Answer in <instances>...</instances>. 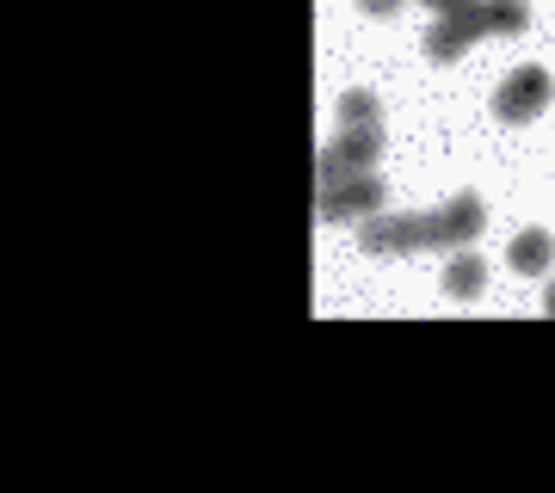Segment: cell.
Masks as SVG:
<instances>
[{"mask_svg": "<svg viewBox=\"0 0 555 493\" xmlns=\"http://www.w3.org/2000/svg\"><path fill=\"white\" fill-rule=\"evenodd\" d=\"M377 155H383V124H339V137L315 160V192L321 185H339V179H352V173H371Z\"/></svg>", "mask_w": 555, "mask_h": 493, "instance_id": "cell-1", "label": "cell"}, {"mask_svg": "<svg viewBox=\"0 0 555 493\" xmlns=\"http://www.w3.org/2000/svg\"><path fill=\"white\" fill-rule=\"evenodd\" d=\"M550 93H555L550 68H537V62H525L518 75H506V80L494 87V118H500V124H531V118H543V105H550Z\"/></svg>", "mask_w": 555, "mask_h": 493, "instance_id": "cell-2", "label": "cell"}, {"mask_svg": "<svg viewBox=\"0 0 555 493\" xmlns=\"http://www.w3.org/2000/svg\"><path fill=\"white\" fill-rule=\"evenodd\" d=\"M383 179L377 173H352V179H339V185H321L315 192V217L321 222H364V217H377L383 210Z\"/></svg>", "mask_w": 555, "mask_h": 493, "instance_id": "cell-3", "label": "cell"}, {"mask_svg": "<svg viewBox=\"0 0 555 493\" xmlns=\"http://www.w3.org/2000/svg\"><path fill=\"white\" fill-rule=\"evenodd\" d=\"M481 38H494V31H488V7L469 0V7H456V13H438V25L426 31V56H433V62H456L469 43H481Z\"/></svg>", "mask_w": 555, "mask_h": 493, "instance_id": "cell-4", "label": "cell"}, {"mask_svg": "<svg viewBox=\"0 0 555 493\" xmlns=\"http://www.w3.org/2000/svg\"><path fill=\"white\" fill-rule=\"evenodd\" d=\"M481 229H488V210L476 192L451 197L444 210H426V247H469Z\"/></svg>", "mask_w": 555, "mask_h": 493, "instance_id": "cell-5", "label": "cell"}, {"mask_svg": "<svg viewBox=\"0 0 555 493\" xmlns=\"http://www.w3.org/2000/svg\"><path fill=\"white\" fill-rule=\"evenodd\" d=\"M426 247V217H364V254L377 259H396V254H414Z\"/></svg>", "mask_w": 555, "mask_h": 493, "instance_id": "cell-6", "label": "cell"}, {"mask_svg": "<svg viewBox=\"0 0 555 493\" xmlns=\"http://www.w3.org/2000/svg\"><path fill=\"white\" fill-rule=\"evenodd\" d=\"M506 259H513L518 277H543L555 265V241L543 235V229H525V235H513V254Z\"/></svg>", "mask_w": 555, "mask_h": 493, "instance_id": "cell-7", "label": "cell"}, {"mask_svg": "<svg viewBox=\"0 0 555 493\" xmlns=\"http://www.w3.org/2000/svg\"><path fill=\"white\" fill-rule=\"evenodd\" d=\"M481 290H488V265H481V259L469 254V247H463V254H456L451 265H444V296L469 302V296H481Z\"/></svg>", "mask_w": 555, "mask_h": 493, "instance_id": "cell-8", "label": "cell"}, {"mask_svg": "<svg viewBox=\"0 0 555 493\" xmlns=\"http://www.w3.org/2000/svg\"><path fill=\"white\" fill-rule=\"evenodd\" d=\"M481 7H488V31L494 38H518L531 25V7L525 0H481Z\"/></svg>", "mask_w": 555, "mask_h": 493, "instance_id": "cell-9", "label": "cell"}, {"mask_svg": "<svg viewBox=\"0 0 555 493\" xmlns=\"http://www.w3.org/2000/svg\"><path fill=\"white\" fill-rule=\"evenodd\" d=\"M339 124H377V99L371 93H339Z\"/></svg>", "mask_w": 555, "mask_h": 493, "instance_id": "cell-10", "label": "cell"}, {"mask_svg": "<svg viewBox=\"0 0 555 493\" xmlns=\"http://www.w3.org/2000/svg\"><path fill=\"white\" fill-rule=\"evenodd\" d=\"M358 7H364L371 20H389V13H401V0H358Z\"/></svg>", "mask_w": 555, "mask_h": 493, "instance_id": "cell-11", "label": "cell"}, {"mask_svg": "<svg viewBox=\"0 0 555 493\" xmlns=\"http://www.w3.org/2000/svg\"><path fill=\"white\" fill-rule=\"evenodd\" d=\"M420 7H433V13H456V7H469V0H420Z\"/></svg>", "mask_w": 555, "mask_h": 493, "instance_id": "cell-12", "label": "cell"}, {"mask_svg": "<svg viewBox=\"0 0 555 493\" xmlns=\"http://www.w3.org/2000/svg\"><path fill=\"white\" fill-rule=\"evenodd\" d=\"M543 315H555V277H550V290H543Z\"/></svg>", "mask_w": 555, "mask_h": 493, "instance_id": "cell-13", "label": "cell"}]
</instances>
